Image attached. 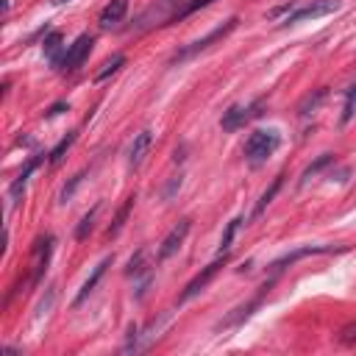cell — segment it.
I'll use <instances>...</instances> for the list:
<instances>
[{"label": "cell", "instance_id": "ba28073f", "mask_svg": "<svg viewBox=\"0 0 356 356\" xmlns=\"http://www.w3.org/2000/svg\"><path fill=\"white\" fill-rule=\"evenodd\" d=\"M331 250H342V248H334V245H303V248H295V250H289V253H284L281 259H275L270 267L278 273V270H284L286 264H295L298 259H303V256H314V253H331Z\"/></svg>", "mask_w": 356, "mask_h": 356}, {"label": "cell", "instance_id": "83f0119b", "mask_svg": "<svg viewBox=\"0 0 356 356\" xmlns=\"http://www.w3.org/2000/svg\"><path fill=\"white\" fill-rule=\"evenodd\" d=\"M53 298H56V286H50V289H47V300H42V303L36 306V317H42V314H47V309L53 306Z\"/></svg>", "mask_w": 356, "mask_h": 356}, {"label": "cell", "instance_id": "ac0fdd59", "mask_svg": "<svg viewBox=\"0 0 356 356\" xmlns=\"http://www.w3.org/2000/svg\"><path fill=\"white\" fill-rule=\"evenodd\" d=\"M131 209H134V197H128V200L122 203V209L117 211V217H114V222L108 225V231H106V236H117V234L122 231V225H125V217L131 214Z\"/></svg>", "mask_w": 356, "mask_h": 356}, {"label": "cell", "instance_id": "8fae6325", "mask_svg": "<svg viewBox=\"0 0 356 356\" xmlns=\"http://www.w3.org/2000/svg\"><path fill=\"white\" fill-rule=\"evenodd\" d=\"M39 161H42V159H39V156H33V159H31V161L25 164V170H22V172H19L17 178H14V184H11V189H8V195H11V203H14V206L19 203L22 192H25V184H28V175H31V172H33V170L39 167Z\"/></svg>", "mask_w": 356, "mask_h": 356}, {"label": "cell", "instance_id": "f546056e", "mask_svg": "<svg viewBox=\"0 0 356 356\" xmlns=\"http://www.w3.org/2000/svg\"><path fill=\"white\" fill-rule=\"evenodd\" d=\"M67 108V103L61 100V103H56V106H50V111H47V117H56V114H61Z\"/></svg>", "mask_w": 356, "mask_h": 356}, {"label": "cell", "instance_id": "9a60e30c", "mask_svg": "<svg viewBox=\"0 0 356 356\" xmlns=\"http://www.w3.org/2000/svg\"><path fill=\"white\" fill-rule=\"evenodd\" d=\"M50 250H53V236L39 239V248H36V270H33V278H36V281L42 278V270H44V264H47Z\"/></svg>", "mask_w": 356, "mask_h": 356}, {"label": "cell", "instance_id": "cb8c5ba5", "mask_svg": "<svg viewBox=\"0 0 356 356\" xmlns=\"http://www.w3.org/2000/svg\"><path fill=\"white\" fill-rule=\"evenodd\" d=\"M356 114V81L348 86V92H345V108H342V125L345 122H350V117Z\"/></svg>", "mask_w": 356, "mask_h": 356}, {"label": "cell", "instance_id": "277c9868", "mask_svg": "<svg viewBox=\"0 0 356 356\" xmlns=\"http://www.w3.org/2000/svg\"><path fill=\"white\" fill-rule=\"evenodd\" d=\"M264 106V100H253V103H248V106H231L228 111H222V120H220V125H222V131H236V128H242L250 117H256L259 114V108Z\"/></svg>", "mask_w": 356, "mask_h": 356}, {"label": "cell", "instance_id": "5bb4252c", "mask_svg": "<svg viewBox=\"0 0 356 356\" xmlns=\"http://www.w3.org/2000/svg\"><path fill=\"white\" fill-rule=\"evenodd\" d=\"M61 42H64V36H61V31H50L47 36H44V56L50 58V61H56V64H61V58H58V50H61Z\"/></svg>", "mask_w": 356, "mask_h": 356}, {"label": "cell", "instance_id": "d6986e66", "mask_svg": "<svg viewBox=\"0 0 356 356\" xmlns=\"http://www.w3.org/2000/svg\"><path fill=\"white\" fill-rule=\"evenodd\" d=\"M325 95H328L325 89H317L314 95H306V97L300 100V106H298V114H303V117H306V114H312V111L325 100Z\"/></svg>", "mask_w": 356, "mask_h": 356}, {"label": "cell", "instance_id": "9c48e42d", "mask_svg": "<svg viewBox=\"0 0 356 356\" xmlns=\"http://www.w3.org/2000/svg\"><path fill=\"white\" fill-rule=\"evenodd\" d=\"M150 147H153V131H139L136 136H134V142H131V150H128V167L131 170H136L142 161H145V156L150 153Z\"/></svg>", "mask_w": 356, "mask_h": 356}, {"label": "cell", "instance_id": "8992f818", "mask_svg": "<svg viewBox=\"0 0 356 356\" xmlns=\"http://www.w3.org/2000/svg\"><path fill=\"white\" fill-rule=\"evenodd\" d=\"M189 228H192V220L189 217H184V220H178L172 228H170V234L161 239V245H159V261H164V259H170L181 245H184V239H186V234H189Z\"/></svg>", "mask_w": 356, "mask_h": 356}, {"label": "cell", "instance_id": "2e32d148", "mask_svg": "<svg viewBox=\"0 0 356 356\" xmlns=\"http://www.w3.org/2000/svg\"><path fill=\"white\" fill-rule=\"evenodd\" d=\"M242 222H245V217H234V220L225 225V234H222V239H220V256H225V253L231 250V242H234V236H236V231H239Z\"/></svg>", "mask_w": 356, "mask_h": 356}, {"label": "cell", "instance_id": "7402d4cb", "mask_svg": "<svg viewBox=\"0 0 356 356\" xmlns=\"http://www.w3.org/2000/svg\"><path fill=\"white\" fill-rule=\"evenodd\" d=\"M331 161H334V153H323V156H320L317 161H312V164H309V167L303 170V178H300V184H306V181H309L312 175H317V172H320L323 167H328Z\"/></svg>", "mask_w": 356, "mask_h": 356}, {"label": "cell", "instance_id": "5b68a950", "mask_svg": "<svg viewBox=\"0 0 356 356\" xmlns=\"http://www.w3.org/2000/svg\"><path fill=\"white\" fill-rule=\"evenodd\" d=\"M222 264H225V256H217L211 264H206V267H203V270H200V273H197V275H195V278L186 284V289L181 292L178 303H186V300H192L197 292H203V289H206V284H209V281H211V278L220 273V267H222Z\"/></svg>", "mask_w": 356, "mask_h": 356}, {"label": "cell", "instance_id": "4316f807", "mask_svg": "<svg viewBox=\"0 0 356 356\" xmlns=\"http://www.w3.org/2000/svg\"><path fill=\"white\" fill-rule=\"evenodd\" d=\"M339 339H342L345 345H356V320H353V323H348V325L339 331Z\"/></svg>", "mask_w": 356, "mask_h": 356}, {"label": "cell", "instance_id": "4fadbf2b", "mask_svg": "<svg viewBox=\"0 0 356 356\" xmlns=\"http://www.w3.org/2000/svg\"><path fill=\"white\" fill-rule=\"evenodd\" d=\"M259 303H261V298H253V300H248L245 306H236V309H234V314H228L225 320H220V325H217V328H231V325L242 323L245 317H250V314H253V309H259Z\"/></svg>", "mask_w": 356, "mask_h": 356}, {"label": "cell", "instance_id": "30bf717a", "mask_svg": "<svg viewBox=\"0 0 356 356\" xmlns=\"http://www.w3.org/2000/svg\"><path fill=\"white\" fill-rule=\"evenodd\" d=\"M111 261H114V256H106L95 270H92V275L83 281V286H81V292H78V298H75V306H81L92 292H95V286H97V281L103 278V273H106V267H111Z\"/></svg>", "mask_w": 356, "mask_h": 356}, {"label": "cell", "instance_id": "f1b7e54d", "mask_svg": "<svg viewBox=\"0 0 356 356\" xmlns=\"http://www.w3.org/2000/svg\"><path fill=\"white\" fill-rule=\"evenodd\" d=\"M209 3H214V0H192V3H189V6L184 8V14H181V17H186V14H195L197 8H206Z\"/></svg>", "mask_w": 356, "mask_h": 356}, {"label": "cell", "instance_id": "603a6c76", "mask_svg": "<svg viewBox=\"0 0 356 356\" xmlns=\"http://www.w3.org/2000/svg\"><path fill=\"white\" fill-rule=\"evenodd\" d=\"M145 259H147V253L145 250H139L136 256H131V261H128V270H125V275H142V273H150V267L145 264Z\"/></svg>", "mask_w": 356, "mask_h": 356}, {"label": "cell", "instance_id": "4dcf8cb0", "mask_svg": "<svg viewBox=\"0 0 356 356\" xmlns=\"http://www.w3.org/2000/svg\"><path fill=\"white\" fill-rule=\"evenodd\" d=\"M53 3H67V0H53Z\"/></svg>", "mask_w": 356, "mask_h": 356}, {"label": "cell", "instance_id": "52a82bcc", "mask_svg": "<svg viewBox=\"0 0 356 356\" xmlns=\"http://www.w3.org/2000/svg\"><path fill=\"white\" fill-rule=\"evenodd\" d=\"M92 36L89 33H81L70 47H67V53H64V58H61V70L64 72H72V70H78L81 64H83V58L89 56V50H92Z\"/></svg>", "mask_w": 356, "mask_h": 356}, {"label": "cell", "instance_id": "d4e9b609", "mask_svg": "<svg viewBox=\"0 0 356 356\" xmlns=\"http://www.w3.org/2000/svg\"><path fill=\"white\" fill-rule=\"evenodd\" d=\"M122 64H125V56H122V53H117V56H111V58H108V61L103 64V70L97 72V81H106V78H108L111 72H117V70H120Z\"/></svg>", "mask_w": 356, "mask_h": 356}, {"label": "cell", "instance_id": "44dd1931", "mask_svg": "<svg viewBox=\"0 0 356 356\" xmlns=\"http://www.w3.org/2000/svg\"><path fill=\"white\" fill-rule=\"evenodd\" d=\"M83 178H86V170H81V172H75L72 178H70V184H64L61 186V192H58V203H67L72 195H75V189L83 184Z\"/></svg>", "mask_w": 356, "mask_h": 356}, {"label": "cell", "instance_id": "e0dca14e", "mask_svg": "<svg viewBox=\"0 0 356 356\" xmlns=\"http://www.w3.org/2000/svg\"><path fill=\"white\" fill-rule=\"evenodd\" d=\"M75 139H78V134H75V131H70V134H67V136H64V139H61V142H58V145H56V147H53V150L47 153L50 164H58V161L64 159V153H67V150L72 147V142H75Z\"/></svg>", "mask_w": 356, "mask_h": 356}, {"label": "cell", "instance_id": "484cf974", "mask_svg": "<svg viewBox=\"0 0 356 356\" xmlns=\"http://www.w3.org/2000/svg\"><path fill=\"white\" fill-rule=\"evenodd\" d=\"M97 209H100V206H95V209L78 222V228H75V239H86V236H89V231H92V225H95V214H97Z\"/></svg>", "mask_w": 356, "mask_h": 356}, {"label": "cell", "instance_id": "7a4b0ae2", "mask_svg": "<svg viewBox=\"0 0 356 356\" xmlns=\"http://www.w3.org/2000/svg\"><path fill=\"white\" fill-rule=\"evenodd\" d=\"M236 17H231V19H225L222 25H217L214 31H209L203 39H195V42H189V44H184L172 58H170V64H181V61H186V58H192V56H197V53H203V50H209L214 42H220V39H225L234 28H236Z\"/></svg>", "mask_w": 356, "mask_h": 356}, {"label": "cell", "instance_id": "6da1fadb", "mask_svg": "<svg viewBox=\"0 0 356 356\" xmlns=\"http://www.w3.org/2000/svg\"><path fill=\"white\" fill-rule=\"evenodd\" d=\"M278 145H281V134H278L275 128L253 131V134L248 136V142H245V159H248L253 167H259L261 161H267V159L278 150Z\"/></svg>", "mask_w": 356, "mask_h": 356}, {"label": "cell", "instance_id": "ffe728a7", "mask_svg": "<svg viewBox=\"0 0 356 356\" xmlns=\"http://www.w3.org/2000/svg\"><path fill=\"white\" fill-rule=\"evenodd\" d=\"M281 181H284V175H278V178H275V181L270 184V189H267V192H264V195L259 197V203H256V209H253V217H259V214H261V211H264V209H267V206L273 203V197H275V192L281 189Z\"/></svg>", "mask_w": 356, "mask_h": 356}, {"label": "cell", "instance_id": "7c38bea8", "mask_svg": "<svg viewBox=\"0 0 356 356\" xmlns=\"http://www.w3.org/2000/svg\"><path fill=\"white\" fill-rule=\"evenodd\" d=\"M128 11V0H111L103 11H100V28H111L117 25Z\"/></svg>", "mask_w": 356, "mask_h": 356}, {"label": "cell", "instance_id": "3957f363", "mask_svg": "<svg viewBox=\"0 0 356 356\" xmlns=\"http://www.w3.org/2000/svg\"><path fill=\"white\" fill-rule=\"evenodd\" d=\"M334 11H339V0H312V3H303L295 11H289L281 19V25H298L303 19H317V17H325V14H334Z\"/></svg>", "mask_w": 356, "mask_h": 356}]
</instances>
